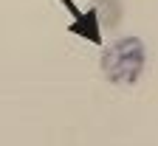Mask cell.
<instances>
[{
	"label": "cell",
	"instance_id": "obj_4",
	"mask_svg": "<svg viewBox=\"0 0 158 146\" xmlns=\"http://www.w3.org/2000/svg\"><path fill=\"white\" fill-rule=\"evenodd\" d=\"M59 3H62V6H65V9H68V11H71V14L76 17V20H82V14H85V11L79 9V6L73 3V0H59Z\"/></svg>",
	"mask_w": 158,
	"mask_h": 146
},
{
	"label": "cell",
	"instance_id": "obj_2",
	"mask_svg": "<svg viewBox=\"0 0 158 146\" xmlns=\"http://www.w3.org/2000/svg\"><path fill=\"white\" fill-rule=\"evenodd\" d=\"M68 31H71V34H79L82 39H88V42H93V45H102V26H99V17H96V9H93V6L85 9L82 20L71 23Z\"/></svg>",
	"mask_w": 158,
	"mask_h": 146
},
{
	"label": "cell",
	"instance_id": "obj_3",
	"mask_svg": "<svg viewBox=\"0 0 158 146\" xmlns=\"http://www.w3.org/2000/svg\"><path fill=\"white\" fill-rule=\"evenodd\" d=\"M96 17H99V26H102V31L107 28H116L118 20L124 17V6L122 0H96Z\"/></svg>",
	"mask_w": 158,
	"mask_h": 146
},
{
	"label": "cell",
	"instance_id": "obj_1",
	"mask_svg": "<svg viewBox=\"0 0 158 146\" xmlns=\"http://www.w3.org/2000/svg\"><path fill=\"white\" fill-rule=\"evenodd\" d=\"M102 76L116 87H130L144 76L147 68V45L141 42V37H122L110 42L102 51L99 59Z\"/></svg>",
	"mask_w": 158,
	"mask_h": 146
}]
</instances>
